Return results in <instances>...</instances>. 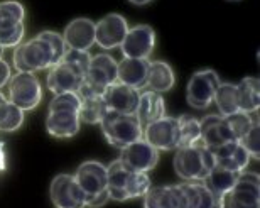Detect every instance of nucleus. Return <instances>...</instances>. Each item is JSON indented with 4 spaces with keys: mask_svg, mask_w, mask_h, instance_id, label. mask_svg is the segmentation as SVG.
<instances>
[{
    "mask_svg": "<svg viewBox=\"0 0 260 208\" xmlns=\"http://www.w3.org/2000/svg\"><path fill=\"white\" fill-rule=\"evenodd\" d=\"M155 48V31L147 24H137L128 27L120 46L123 58L149 60Z\"/></svg>",
    "mask_w": 260,
    "mask_h": 208,
    "instance_id": "12",
    "label": "nucleus"
},
{
    "mask_svg": "<svg viewBox=\"0 0 260 208\" xmlns=\"http://www.w3.org/2000/svg\"><path fill=\"white\" fill-rule=\"evenodd\" d=\"M140 92L132 86L123 85L120 81L112 83L103 93V100L110 112L125 113V115H135L139 105Z\"/></svg>",
    "mask_w": 260,
    "mask_h": 208,
    "instance_id": "15",
    "label": "nucleus"
},
{
    "mask_svg": "<svg viewBox=\"0 0 260 208\" xmlns=\"http://www.w3.org/2000/svg\"><path fill=\"white\" fill-rule=\"evenodd\" d=\"M117 81V61L110 54L100 53L91 56L90 66L85 75L81 88L78 92L83 93H95V95H103L105 90L112 83Z\"/></svg>",
    "mask_w": 260,
    "mask_h": 208,
    "instance_id": "7",
    "label": "nucleus"
},
{
    "mask_svg": "<svg viewBox=\"0 0 260 208\" xmlns=\"http://www.w3.org/2000/svg\"><path fill=\"white\" fill-rule=\"evenodd\" d=\"M25 10L24 5L14 0L0 2V20H10V22H24Z\"/></svg>",
    "mask_w": 260,
    "mask_h": 208,
    "instance_id": "36",
    "label": "nucleus"
},
{
    "mask_svg": "<svg viewBox=\"0 0 260 208\" xmlns=\"http://www.w3.org/2000/svg\"><path fill=\"white\" fill-rule=\"evenodd\" d=\"M51 201L56 208H86V196L73 174H58L49 188Z\"/></svg>",
    "mask_w": 260,
    "mask_h": 208,
    "instance_id": "11",
    "label": "nucleus"
},
{
    "mask_svg": "<svg viewBox=\"0 0 260 208\" xmlns=\"http://www.w3.org/2000/svg\"><path fill=\"white\" fill-rule=\"evenodd\" d=\"M81 121L78 112L73 110H48L46 129L53 137L70 139L80 132Z\"/></svg>",
    "mask_w": 260,
    "mask_h": 208,
    "instance_id": "21",
    "label": "nucleus"
},
{
    "mask_svg": "<svg viewBox=\"0 0 260 208\" xmlns=\"http://www.w3.org/2000/svg\"><path fill=\"white\" fill-rule=\"evenodd\" d=\"M144 208H189L181 185L150 186L144 195Z\"/></svg>",
    "mask_w": 260,
    "mask_h": 208,
    "instance_id": "17",
    "label": "nucleus"
},
{
    "mask_svg": "<svg viewBox=\"0 0 260 208\" xmlns=\"http://www.w3.org/2000/svg\"><path fill=\"white\" fill-rule=\"evenodd\" d=\"M7 85V100L20 110H34L43 100V86L34 73L17 71Z\"/></svg>",
    "mask_w": 260,
    "mask_h": 208,
    "instance_id": "6",
    "label": "nucleus"
},
{
    "mask_svg": "<svg viewBox=\"0 0 260 208\" xmlns=\"http://www.w3.org/2000/svg\"><path fill=\"white\" fill-rule=\"evenodd\" d=\"M238 174L240 173H237V171L221 168V166H215V168L210 171V174L203 180V183L206 185V188L210 190L213 195L225 200L226 195L230 193L232 188L235 186Z\"/></svg>",
    "mask_w": 260,
    "mask_h": 208,
    "instance_id": "24",
    "label": "nucleus"
},
{
    "mask_svg": "<svg viewBox=\"0 0 260 208\" xmlns=\"http://www.w3.org/2000/svg\"><path fill=\"white\" fill-rule=\"evenodd\" d=\"M132 173L127 166L122 164L120 159L113 161L107 166V178H108V193L110 200L123 201V190H125L128 174Z\"/></svg>",
    "mask_w": 260,
    "mask_h": 208,
    "instance_id": "27",
    "label": "nucleus"
},
{
    "mask_svg": "<svg viewBox=\"0 0 260 208\" xmlns=\"http://www.w3.org/2000/svg\"><path fill=\"white\" fill-rule=\"evenodd\" d=\"M258 137H260V126H258V121H255V122H253V126L248 129V132L240 139V144L245 147L247 153L250 154L252 159H258L260 158Z\"/></svg>",
    "mask_w": 260,
    "mask_h": 208,
    "instance_id": "35",
    "label": "nucleus"
},
{
    "mask_svg": "<svg viewBox=\"0 0 260 208\" xmlns=\"http://www.w3.org/2000/svg\"><path fill=\"white\" fill-rule=\"evenodd\" d=\"M80 95L81 100V107H80V121L85 124H90V126H96L103 121V117L107 115L108 108L107 103L103 100V95H95V93H83V92H76Z\"/></svg>",
    "mask_w": 260,
    "mask_h": 208,
    "instance_id": "25",
    "label": "nucleus"
},
{
    "mask_svg": "<svg viewBox=\"0 0 260 208\" xmlns=\"http://www.w3.org/2000/svg\"><path fill=\"white\" fill-rule=\"evenodd\" d=\"M220 115L228 117L232 113L238 112V98H237V85L233 83H220L218 90L215 93V100Z\"/></svg>",
    "mask_w": 260,
    "mask_h": 208,
    "instance_id": "28",
    "label": "nucleus"
},
{
    "mask_svg": "<svg viewBox=\"0 0 260 208\" xmlns=\"http://www.w3.org/2000/svg\"><path fill=\"white\" fill-rule=\"evenodd\" d=\"M91 56L88 51L68 49L59 63L53 65L48 71L46 85L54 95L64 92H78L85 81Z\"/></svg>",
    "mask_w": 260,
    "mask_h": 208,
    "instance_id": "1",
    "label": "nucleus"
},
{
    "mask_svg": "<svg viewBox=\"0 0 260 208\" xmlns=\"http://www.w3.org/2000/svg\"><path fill=\"white\" fill-rule=\"evenodd\" d=\"M178 124H179V136H181L179 147H184V145H189L196 142V140H200L201 129L198 118H194L193 115H181L178 117Z\"/></svg>",
    "mask_w": 260,
    "mask_h": 208,
    "instance_id": "32",
    "label": "nucleus"
},
{
    "mask_svg": "<svg viewBox=\"0 0 260 208\" xmlns=\"http://www.w3.org/2000/svg\"><path fill=\"white\" fill-rule=\"evenodd\" d=\"M12 60L15 70L24 73L49 70L51 66L58 63L53 48L41 34L34 36L32 39L20 43L17 48H14Z\"/></svg>",
    "mask_w": 260,
    "mask_h": 208,
    "instance_id": "4",
    "label": "nucleus"
},
{
    "mask_svg": "<svg viewBox=\"0 0 260 208\" xmlns=\"http://www.w3.org/2000/svg\"><path fill=\"white\" fill-rule=\"evenodd\" d=\"M230 2H237V0H230Z\"/></svg>",
    "mask_w": 260,
    "mask_h": 208,
    "instance_id": "41",
    "label": "nucleus"
},
{
    "mask_svg": "<svg viewBox=\"0 0 260 208\" xmlns=\"http://www.w3.org/2000/svg\"><path fill=\"white\" fill-rule=\"evenodd\" d=\"M215 168L213 153L203 144V140L178 147L174 154V171L186 181H203Z\"/></svg>",
    "mask_w": 260,
    "mask_h": 208,
    "instance_id": "2",
    "label": "nucleus"
},
{
    "mask_svg": "<svg viewBox=\"0 0 260 208\" xmlns=\"http://www.w3.org/2000/svg\"><path fill=\"white\" fill-rule=\"evenodd\" d=\"M39 34L49 43V46L53 48L54 54H56V60H58V63H59V61L63 60V56L66 54V51H68L63 36L54 33V31H43V33H39Z\"/></svg>",
    "mask_w": 260,
    "mask_h": 208,
    "instance_id": "37",
    "label": "nucleus"
},
{
    "mask_svg": "<svg viewBox=\"0 0 260 208\" xmlns=\"http://www.w3.org/2000/svg\"><path fill=\"white\" fill-rule=\"evenodd\" d=\"M174 83H176L174 71L166 61H150L149 73H147V85H145V88L162 95V93L173 90Z\"/></svg>",
    "mask_w": 260,
    "mask_h": 208,
    "instance_id": "23",
    "label": "nucleus"
},
{
    "mask_svg": "<svg viewBox=\"0 0 260 208\" xmlns=\"http://www.w3.org/2000/svg\"><path fill=\"white\" fill-rule=\"evenodd\" d=\"M73 176L86 196V206L100 208L110 200L105 164L98 163V161H85L78 166L76 173Z\"/></svg>",
    "mask_w": 260,
    "mask_h": 208,
    "instance_id": "3",
    "label": "nucleus"
},
{
    "mask_svg": "<svg viewBox=\"0 0 260 208\" xmlns=\"http://www.w3.org/2000/svg\"><path fill=\"white\" fill-rule=\"evenodd\" d=\"M200 129H201L200 139L208 149H216L223 144L237 140L230 126H228L226 117L220 115V113H211V115L203 117V121H200Z\"/></svg>",
    "mask_w": 260,
    "mask_h": 208,
    "instance_id": "16",
    "label": "nucleus"
},
{
    "mask_svg": "<svg viewBox=\"0 0 260 208\" xmlns=\"http://www.w3.org/2000/svg\"><path fill=\"white\" fill-rule=\"evenodd\" d=\"M258 121V118H252V113H245V112H235L232 115L226 117V122L230 126L233 136L237 140H240L245 134L248 132V129L253 126V122Z\"/></svg>",
    "mask_w": 260,
    "mask_h": 208,
    "instance_id": "33",
    "label": "nucleus"
},
{
    "mask_svg": "<svg viewBox=\"0 0 260 208\" xmlns=\"http://www.w3.org/2000/svg\"><path fill=\"white\" fill-rule=\"evenodd\" d=\"M142 139L157 151H176L179 147L178 117H162L144 127Z\"/></svg>",
    "mask_w": 260,
    "mask_h": 208,
    "instance_id": "10",
    "label": "nucleus"
},
{
    "mask_svg": "<svg viewBox=\"0 0 260 208\" xmlns=\"http://www.w3.org/2000/svg\"><path fill=\"white\" fill-rule=\"evenodd\" d=\"M210 151L213 153V158H215V166H221V168L237 171V173L245 171L252 159L250 154L240 144V140H232V142Z\"/></svg>",
    "mask_w": 260,
    "mask_h": 208,
    "instance_id": "19",
    "label": "nucleus"
},
{
    "mask_svg": "<svg viewBox=\"0 0 260 208\" xmlns=\"http://www.w3.org/2000/svg\"><path fill=\"white\" fill-rule=\"evenodd\" d=\"M135 115H137L139 122L142 124V127L162 118L166 115V103H164L162 95L155 92H150V90L140 92Z\"/></svg>",
    "mask_w": 260,
    "mask_h": 208,
    "instance_id": "22",
    "label": "nucleus"
},
{
    "mask_svg": "<svg viewBox=\"0 0 260 208\" xmlns=\"http://www.w3.org/2000/svg\"><path fill=\"white\" fill-rule=\"evenodd\" d=\"M226 208H260V178L252 171H242L235 186L225 198Z\"/></svg>",
    "mask_w": 260,
    "mask_h": 208,
    "instance_id": "9",
    "label": "nucleus"
},
{
    "mask_svg": "<svg viewBox=\"0 0 260 208\" xmlns=\"http://www.w3.org/2000/svg\"><path fill=\"white\" fill-rule=\"evenodd\" d=\"M63 39L68 49L88 51L95 44V22L86 17L71 20L64 27Z\"/></svg>",
    "mask_w": 260,
    "mask_h": 208,
    "instance_id": "18",
    "label": "nucleus"
},
{
    "mask_svg": "<svg viewBox=\"0 0 260 208\" xmlns=\"http://www.w3.org/2000/svg\"><path fill=\"white\" fill-rule=\"evenodd\" d=\"M130 4H134V5H147L150 4L152 0H128Z\"/></svg>",
    "mask_w": 260,
    "mask_h": 208,
    "instance_id": "39",
    "label": "nucleus"
},
{
    "mask_svg": "<svg viewBox=\"0 0 260 208\" xmlns=\"http://www.w3.org/2000/svg\"><path fill=\"white\" fill-rule=\"evenodd\" d=\"M118 159L130 171L149 173L159 163V151L145 142L144 139H139L135 142L128 144L127 147L120 149V158Z\"/></svg>",
    "mask_w": 260,
    "mask_h": 208,
    "instance_id": "13",
    "label": "nucleus"
},
{
    "mask_svg": "<svg viewBox=\"0 0 260 208\" xmlns=\"http://www.w3.org/2000/svg\"><path fill=\"white\" fill-rule=\"evenodd\" d=\"M128 31V24L120 14H108L95 22V43L102 49L120 48Z\"/></svg>",
    "mask_w": 260,
    "mask_h": 208,
    "instance_id": "14",
    "label": "nucleus"
},
{
    "mask_svg": "<svg viewBox=\"0 0 260 208\" xmlns=\"http://www.w3.org/2000/svg\"><path fill=\"white\" fill-rule=\"evenodd\" d=\"M9 80H10V66L7 65V61L0 58V90L7 85Z\"/></svg>",
    "mask_w": 260,
    "mask_h": 208,
    "instance_id": "38",
    "label": "nucleus"
},
{
    "mask_svg": "<svg viewBox=\"0 0 260 208\" xmlns=\"http://www.w3.org/2000/svg\"><path fill=\"white\" fill-rule=\"evenodd\" d=\"M149 60L137 58H123L117 61V81L135 90H144L147 85V73H149Z\"/></svg>",
    "mask_w": 260,
    "mask_h": 208,
    "instance_id": "20",
    "label": "nucleus"
},
{
    "mask_svg": "<svg viewBox=\"0 0 260 208\" xmlns=\"http://www.w3.org/2000/svg\"><path fill=\"white\" fill-rule=\"evenodd\" d=\"M102 134L107 139V142L117 149L127 147L128 144L142 139L144 127L139 122L137 115H125V113L107 112L100 122Z\"/></svg>",
    "mask_w": 260,
    "mask_h": 208,
    "instance_id": "5",
    "label": "nucleus"
},
{
    "mask_svg": "<svg viewBox=\"0 0 260 208\" xmlns=\"http://www.w3.org/2000/svg\"><path fill=\"white\" fill-rule=\"evenodd\" d=\"M24 110L9 100L0 105V132H15L24 124Z\"/></svg>",
    "mask_w": 260,
    "mask_h": 208,
    "instance_id": "29",
    "label": "nucleus"
},
{
    "mask_svg": "<svg viewBox=\"0 0 260 208\" xmlns=\"http://www.w3.org/2000/svg\"><path fill=\"white\" fill-rule=\"evenodd\" d=\"M24 22H10V20H0V48H17L24 39Z\"/></svg>",
    "mask_w": 260,
    "mask_h": 208,
    "instance_id": "30",
    "label": "nucleus"
},
{
    "mask_svg": "<svg viewBox=\"0 0 260 208\" xmlns=\"http://www.w3.org/2000/svg\"><path fill=\"white\" fill-rule=\"evenodd\" d=\"M238 110L245 113H257L260 107V83L255 76H247L237 85Z\"/></svg>",
    "mask_w": 260,
    "mask_h": 208,
    "instance_id": "26",
    "label": "nucleus"
},
{
    "mask_svg": "<svg viewBox=\"0 0 260 208\" xmlns=\"http://www.w3.org/2000/svg\"><path fill=\"white\" fill-rule=\"evenodd\" d=\"M150 188V178L147 173H137L132 171L128 174L125 190H123V201L135 200V198H144V195L147 193Z\"/></svg>",
    "mask_w": 260,
    "mask_h": 208,
    "instance_id": "31",
    "label": "nucleus"
},
{
    "mask_svg": "<svg viewBox=\"0 0 260 208\" xmlns=\"http://www.w3.org/2000/svg\"><path fill=\"white\" fill-rule=\"evenodd\" d=\"M81 100L76 92H64L59 95H54V98L49 103V110H73L80 112Z\"/></svg>",
    "mask_w": 260,
    "mask_h": 208,
    "instance_id": "34",
    "label": "nucleus"
},
{
    "mask_svg": "<svg viewBox=\"0 0 260 208\" xmlns=\"http://www.w3.org/2000/svg\"><path fill=\"white\" fill-rule=\"evenodd\" d=\"M2 53H4V49H2V48H0V58H2Z\"/></svg>",
    "mask_w": 260,
    "mask_h": 208,
    "instance_id": "40",
    "label": "nucleus"
},
{
    "mask_svg": "<svg viewBox=\"0 0 260 208\" xmlns=\"http://www.w3.org/2000/svg\"><path fill=\"white\" fill-rule=\"evenodd\" d=\"M220 76L213 70L196 71L186 86V102L198 110H205L215 100V93L220 86Z\"/></svg>",
    "mask_w": 260,
    "mask_h": 208,
    "instance_id": "8",
    "label": "nucleus"
}]
</instances>
